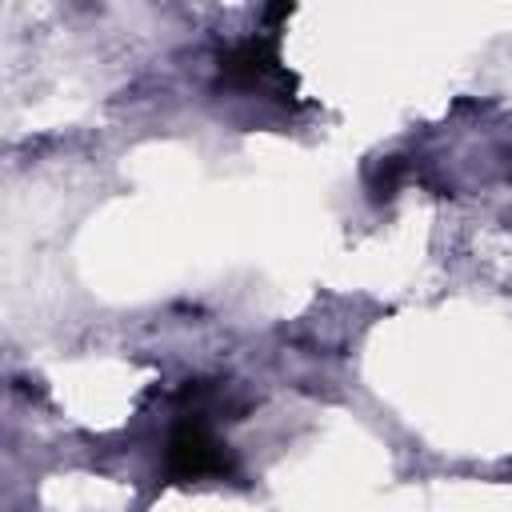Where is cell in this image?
Segmentation results:
<instances>
[{
  "mask_svg": "<svg viewBox=\"0 0 512 512\" xmlns=\"http://www.w3.org/2000/svg\"><path fill=\"white\" fill-rule=\"evenodd\" d=\"M220 68V84L228 88H244V92H260V88H272L280 100H292V72L280 64V32L268 28V32H252L236 44H228L216 60Z\"/></svg>",
  "mask_w": 512,
  "mask_h": 512,
  "instance_id": "obj_2",
  "label": "cell"
},
{
  "mask_svg": "<svg viewBox=\"0 0 512 512\" xmlns=\"http://www.w3.org/2000/svg\"><path fill=\"white\" fill-rule=\"evenodd\" d=\"M164 472L176 484L212 480V476H236V460H232L228 444L212 432L204 408H192L172 424L168 448H164Z\"/></svg>",
  "mask_w": 512,
  "mask_h": 512,
  "instance_id": "obj_1",
  "label": "cell"
},
{
  "mask_svg": "<svg viewBox=\"0 0 512 512\" xmlns=\"http://www.w3.org/2000/svg\"><path fill=\"white\" fill-rule=\"evenodd\" d=\"M400 176H404V160H384L380 164V172H376V184H372V192H376V200H388L392 192H396V184H400Z\"/></svg>",
  "mask_w": 512,
  "mask_h": 512,
  "instance_id": "obj_3",
  "label": "cell"
}]
</instances>
